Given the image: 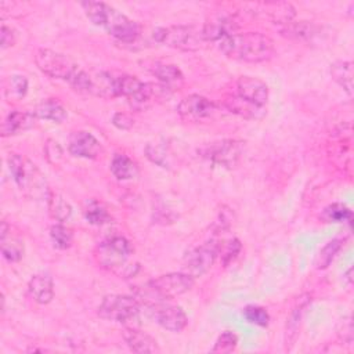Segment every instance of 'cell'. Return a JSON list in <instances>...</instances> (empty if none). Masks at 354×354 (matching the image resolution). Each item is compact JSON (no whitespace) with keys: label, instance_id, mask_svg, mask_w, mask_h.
<instances>
[{"label":"cell","instance_id":"d4e9b609","mask_svg":"<svg viewBox=\"0 0 354 354\" xmlns=\"http://www.w3.org/2000/svg\"><path fill=\"white\" fill-rule=\"evenodd\" d=\"M111 171L118 180H131L138 174L137 163L124 153H115L111 160Z\"/></svg>","mask_w":354,"mask_h":354},{"label":"cell","instance_id":"d590c367","mask_svg":"<svg viewBox=\"0 0 354 354\" xmlns=\"http://www.w3.org/2000/svg\"><path fill=\"white\" fill-rule=\"evenodd\" d=\"M236 344H238L236 335L230 330H225L217 337V340L212 348V353H231L235 350Z\"/></svg>","mask_w":354,"mask_h":354},{"label":"cell","instance_id":"30bf717a","mask_svg":"<svg viewBox=\"0 0 354 354\" xmlns=\"http://www.w3.org/2000/svg\"><path fill=\"white\" fill-rule=\"evenodd\" d=\"M220 252V245L216 241H207L201 246L188 252L184 257V272L194 279L207 272L214 264Z\"/></svg>","mask_w":354,"mask_h":354},{"label":"cell","instance_id":"ba28073f","mask_svg":"<svg viewBox=\"0 0 354 354\" xmlns=\"http://www.w3.org/2000/svg\"><path fill=\"white\" fill-rule=\"evenodd\" d=\"M243 148H245L243 141L225 138V140H218V141L205 144L198 149V153L214 166L231 169L241 159Z\"/></svg>","mask_w":354,"mask_h":354},{"label":"cell","instance_id":"3957f363","mask_svg":"<svg viewBox=\"0 0 354 354\" xmlns=\"http://www.w3.org/2000/svg\"><path fill=\"white\" fill-rule=\"evenodd\" d=\"M194 285V278L185 272H170L159 275L144 283L141 288L136 289L137 299L140 303H147L149 306L171 300L185 292H188Z\"/></svg>","mask_w":354,"mask_h":354},{"label":"cell","instance_id":"b9f144b4","mask_svg":"<svg viewBox=\"0 0 354 354\" xmlns=\"http://www.w3.org/2000/svg\"><path fill=\"white\" fill-rule=\"evenodd\" d=\"M342 340L347 344L353 343V325H351V319L350 317L343 319V332H339Z\"/></svg>","mask_w":354,"mask_h":354},{"label":"cell","instance_id":"d6986e66","mask_svg":"<svg viewBox=\"0 0 354 354\" xmlns=\"http://www.w3.org/2000/svg\"><path fill=\"white\" fill-rule=\"evenodd\" d=\"M36 119L37 116L33 112L12 111L1 123V136L8 137L26 131L36 124Z\"/></svg>","mask_w":354,"mask_h":354},{"label":"cell","instance_id":"d6a6232c","mask_svg":"<svg viewBox=\"0 0 354 354\" xmlns=\"http://www.w3.org/2000/svg\"><path fill=\"white\" fill-rule=\"evenodd\" d=\"M142 83L144 82H141L136 76H130V75L116 76V97L123 95L130 98L141 88Z\"/></svg>","mask_w":354,"mask_h":354},{"label":"cell","instance_id":"836d02e7","mask_svg":"<svg viewBox=\"0 0 354 354\" xmlns=\"http://www.w3.org/2000/svg\"><path fill=\"white\" fill-rule=\"evenodd\" d=\"M342 248V239H332L329 241L318 253L317 259H315V267L318 270H324L326 268L332 260L335 259L336 253L340 250Z\"/></svg>","mask_w":354,"mask_h":354},{"label":"cell","instance_id":"7c38bea8","mask_svg":"<svg viewBox=\"0 0 354 354\" xmlns=\"http://www.w3.org/2000/svg\"><path fill=\"white\" fill-rule=\"evenodd\" d=\"M151 307H152V314L155 321L162 328L170 332H180L188 324L187 314L180 306L158 303V304H152Z\"/></svg>","mask_w":354,"mask_h":354},{"label":"cell","instance_id":"ffe728a7","mask_svg":"<svg viewBox=\"0 0 354 354\" xmlns=\"http://www.w3.org/2000/svg\"><path fill=\"white\" fill-rule=\"evenodd\" d=\"M256 11L267 17L271 22L278 25H286L292 22L295 17V8L286 1H272V3H259L254 6Z\"/></svg>","mask_w":354,"mask_h":354},{"label":"cell","instance_id":"f1b7e54d","mask_svg":"<svg viewBox=\"0 0 354 354\" xmlns=\"http://www.w3.org/2000/svg\"><path fill=\"white\" fill-rule=\"evenodd\" d=\"M28 91V79L22 75H11L4 84V95L11 101H19Z\"/></svg>","mask_w":354,"mask_h":354},{"label":"cell","instance_id":"7a4b0ae2","mask_svg":"<svg viewBox=\"0 0 354 354\" xmlns=\"http://www.w3.org/2000/svg\"><path fill=\"white\" fill-rule=\"evenodd\" d=\"M217 46L227 57L252 64L267 61L275 53L271 37L260 32H235L221 39Z\"/></svg>","mask_w":354,"mask_h":354},{"label":"cell","instance_id":"9a60e30c","mask_svg":"<svg viewBox=\"0 0 354 354\" xmlns=\"http://www.w3.org/2000/svg\"><path fill=\"white\" fill-rule=\"evenodd\" d=\"M170 93V88L165 87L163 84H155V83H142L141 88L131 95L129 100V104L136 111H144L153 105L156 100H160L166 97Z\"/></svg>","mask_w":354,"mask_h":354},{"label":"cell","instance_id":"ac0fdd59","mask_svg":"<svg viewBox=\"0 0 354 354\" xmlns=\"http://www.w3.org/2000/svg\"><path fill=\"white\" fill-rule=\"evenodd\" d=\"M223 106L227 108L232 113H236L242 118L253 119V120H260L266 115L264 106L254 105V104L243 100L242 97H239L236 94L225 95L223 98Z\"/></svg>","mask_w":354,"mask_h":354},{"label":"cell","instance_id":"e575fe53","mask_svg":"<svg viewBox=\"0 0 354 354\" xmlns=\"http://www.w3.org/2000/svg\"><path fill=\"white\" fill-rule=\"evenodd\" d=\"M245 319L257 326H267L270 322V315L264 307L260 306H246L242 311Z\"/></svg>","mask_w":354,"mask_h":354},{"label":"cell","instance_id":"60d3db41","mask_svg":"<svg viewBox=\"0 0 354 354\" xmlns=\"http://www.w3.org/2000/svg\"><path fill=\"white\" fill-rule=\"evenodd\" d=\"M1 48L4 50V48H7V47H11V46H14V43H15V39H17V33H15V30L12 29V28H10V26H7V25H1Z\"/></svg>","mask_w":354,"mask_h":354},{"label":"cell","instance_id":"83f0119b","mask_svg":"<svg viewBox=\"0 0 354 354\" xmlns=\"http://www.w3.org/2000/svg\"><path fill=\"white\" fill-rule=\"evenodd\" d=\"M83 213H84L86 220L93 225H104V224L111 223V220H112L106 207L101 202L94 201V199L87 201Z\"/></svg>","mask_w":354,"mask_h":354},{"label":"cell","instance_id":"cb8c5ba5","mask_svg":"<svg viewBox=\"0 0 354 354\" xmlns=\"http://www.w3.org/2000/svg\"><path fill=\"white\" fill-rule=\"evenodd\" d=\"M33 113L44 120H50L53 123H61L66 118V109L62 106V104L54 98L43 100L39 102L33 111Z\"/></svg>","mask_w":354,"mask_h":354},{"label":"cell","instance_id":"8992f818","mask_svg":"<svg viewBox=\"0 0 354 354\" xmlns=\"http://www.w3.org/2000/svg\"><path fill=\"white\" fill-rule=\"evenodd\" d=\"M35 62L37 68L48 77L66 80L69 84L82 71L79 65L68 55L50 48H39L35 54Z\"/></svg>","mask_w":354,"mask_h":354},{"label":"cell","instance_id":"44dd1931","mask_svg":"<svg viewBox=\"0 0 354 354\" xmlns=\"http://www.w3.org/2000/svg\"><path fill=\"white\" fill-rule=\"evenodd\" d=\"M28 289L33 300L39 304H47L54 297V282L50 274L40 272L30 278Z\"/></svg>","mask_w":354,"mask_h":354},{"label":"cell","instance_id":"52a82bcc","mask_svg":"<svg viewBox=\"0 0 354 354\" xmlns=\"http://www.w3.org/2000/svg\"><path fill=\"white\" fill-rule=\"evenodd\" d=\"M141 303L134 296L109 295L105 296L98 306V315L104 319L118 324H129L138 318Z\"/></svg>","mask_w":354,"mask_h":354},{"label":"cell","instance_id":"7402d4cb","mask_svg":"<svg viewBox=\"0 0 354 354\" xmlns=\"http://www.w3.org/2000/svg\"><path fill=\"white\" fill-rule=\"evenodd\" d=\"M123 339H124L126 344L129 346V348L134 353H156V351H159L156 340L140 329L126 328L123 332Z\"/></svg>","mask_w":354,"mask_h":354},{"label":"cell","instance_id":"5bb4252c","mask_svg":"<svg viewBox=\"0 0 354 354\" xmlns=\"http://www.w3.org/2000/svg\"><path fill=\"white\" fill-rule=\"evenodd\" d=\"M236 95L254 105L264 106L268 100V87L257 77L241 76L236 80Z\"/></svg>","mask_w":354,"mask_h":354},{"label":"cell","instance_id":"1f68e13d","mask_svg":"<svg viewBox=\"0 0 354 354\" xmlns=\"http://www.w3.org/2000/svg\"><path fill=\"white\" fill-rule=\"evenodd\" d=\"M321 217L326 223H344L351 221L353 212L343 203H332L324 209Z\"/></svg>","mask_w":354,"mask_h":354},{"label":"cell","instance_id":"f546056e","mask_svg":"<svg viewBox=\"0 0 354 354\" xmlns=\"http://www.w3.org/2000/svg\"><path fill=\"white\" fill-rule=\"evenodd\" d=\"M47 199H48V210H50V214L54 220H57L59 223H64L71 217L72 206L69 205V202L64 196L50 192Z\"/></svg>","mask_w":354,"mask_h":354},{"label":"cell","instance_id":"4316f807","mask_svg":"<svg viewBox=\"0 0 354 354\" xmlns=\"http://www.w3.org/2000/svg\"><path fill=\"white\" fill-rule=\"evenodd\" d=\"M281 33L293 39H311L318 33V26L308 22V21H299V22H289L286 25H282Z\"/></svg>","mask_w":354,"mask_h":354},{"label":"cell","instance_id":"4fadbf2b","mask_svg":"<svg viewBox=\"0 0 354 354\" xmlns=\"http://www.w3.org/2000/svg\"><path fill=\"white\" fill-rule=\"evenodd\" d=\"M68 149L73 156L84 159H97L102 153L101 142L88 131H73L68 141Z\"/></svg>","mask_w":354,"mask_h":354},{"label":"cell","instance_id":"9c48e42d","mask_svg":"<svg viewBox=\"0 0 354 354\" xmlns=\"http://www.w3.org/2000/svg\"><path fill=\"white\" fill-rule=\"evenodd\" d=\"M133 253L130 242L123 236H111L98 243L95 257L98 264L105 268L116 270L124 267L127 259Z\"/></svg>","mask_w":354,"mask_h":354},{"label":"cell","instance_id":"6da1fadb","mask_svg":"<svg viewBox=\"0 0 354 354\" xmlns=\"http://www.w3.org/2000/svg\"><path fill=\"white\" fill-rule=\"evenodd\" d=\"M86 17L97 26L106 30L108 35L122 43H134L140 33V25L104 1H82Z\"/></svg>","mask_w":354,"mask_h":354},{"label":"cell","instance_id":"5b68a950","mask_svg":"<svg viewBox=\"0 0 354 354\" xmlns=\"http://www.w3.org/2000/svg\"><path fill=\"white\" fill-rule=\"evenodd\" d=\"M153 40L159 44L183 50L195 51L202 47L205 39L202 36V29L187 25H173L166 28H156L152 33Z\"/></svg>","mask_w":354,"mask_h":354},{"label":"cell","instance_id":"f35d334b","mask_svg":"<svg viewBox=\"0 0 354 354\" xmlns=\"http://www.w3.org/2000/svg\"><path fill=\"white\" fill-rule=\"evenodd\" d=\"M145 152H147V156L148 159H151L153 163L162 166V167H166L167 166V162H166V155H165V151L162 147H158V145H148L145 148Z\"/></svg>","mask_w":354,"mask_h":354},{"label":"cell","instance_id":"4dcf8cb0","mask_svg":"<svg viewBox=\"0 0 354 354\" xmlns=\"http://www.w3.org/2000/svg\"><path fill=\"white\" fill-rule=\"evenodd\" d=\"M50 238H51V242H53L54 248H57L59 250H65V249H69L72 246L73 232H72L71 228L58 223V224L51 225Z\"/></svg>","mask_w":354,"mask_h":354},{"label":"cell","instance_id":"484cf974","mask_svg":"<svg viewBox=\"0 0 354 354\" xmlns=\"http://www.w3.org/2000/svg\"><path fill=\"white\" fill-rule=\"evenodd\" d=\"M332 79L351 95L353 93V65L348 61H336L330 65Z\"/></svg>","mask_w":354,"mask_h":354},{"label":"cell","instance_id":"74e56055","mask_svg":"<svg viewBox=\"0 0 354 354\" xmlns=\"http://www.w3.org/2000/svg\"><path fill=\"white\" fill-rule=\"evenodd\" d=\"M303 308H304V306L300 304L299 307H296V308L292 311V314H290V317H289V319H288V324H286V342L289 340V336H290V335H296V332H297V329H299V324H300V318H301Z\"/></svg>","mask_w":354,"mask_h":354},{"label":"cell","instance_id":"8d00e7d4","mask_svg":"<svg viewBox=\"0 0 354 354\" xmlns=\"http://www.w3.org/2000/svg\"><path fill=\"white\" fill-rule=\"evenodd\" d=\"M241 248H242V245H241L239 239L234 238V239L228 241V243H227V246H225V250L221 253V254H223V256H221V257H223V264H224V266H228L230 263H232V261L236 259V256L239 254Z\"/></svg>","mask_w":354,"mask_h":354},{"label":"cell","instance_id":"ab89813d","mask_svg":"<svg viewBox=\"0 0 354 354\" xmlns=\"http://www.w3.org/2000/svg\"><path fill=\"white\" fill-rule=\"evenodd\" d=\"M112 123H113V126H116L120 130H129L130 127H133L134 120L130 115H127L124 112H118L113 115Z\"/></svg>","mask_w":354,"mask_h":354},{"label":"cell","instance_id":"7bdbcfd3","mask_svg":"<svg viewBox=\"0 0 354 354\" xmlns=\"http://www.w3.org/2000/svg\"><path fill=\"white\" fill-rule=\"evenodd\" d=\"M351 272H353V268L350 267V268L347 270V272L344 274V278L347 279V283H351V281H353V278H351Z\"/></svg>","mask_w":354,"mask_h":354},{"label":"cell","instance_id":"e0dca14e","mask_svg":"<svg viewBox=\"0 0 354 354\" xmlns=\"http://www.w3.org/2000/svg\"><path fill=\"white\" fill-rule=\"evenodd\" d=\"M201 29H202V36H203L205 41L218 43L221 39L235 33L238 29V25L230 17L217 15V17L209 19L207 22H205V25Z\"/></svg>","mask_w":354,"mask_h":354},{"label":"cell","instance_id":"2e32d148","mask_svg":"<svg viewBox=\"0 0 354 354\" xmlns=\"http://www.w3.org/2000/svg\"><path fill=\"white\" fill-rule=\"evenodd\" d=\"M0 248H1L3 257L11 263L19 261L24 256V250H25L24 241L17 232H12L11 225L7 221L1 223Z\"/></svg>","mask_w":354,"mask_h":354},{"label":"cell","instance_id":"277c9868","mask_svg":"<svg viewBox=\"0 0 354 354\" xmlns=\"http://www.w3.org/2000/svg\"><path fill=\"white\" fill-rule=\"evenodd\" d=\"M8 169L14 183L25 196L36 201L48 198L50 191L46 176L28 158L19 153H10Z\"/></svg>","mask_w":354,"mask_h":354},{"label":"cell","instance_id":"8fae6325","mask_svg":"<svg viewBox=\"0 0 354 354\" xmlns=\"http://www.w3.org/2000/svg\"><path fill=\"white\" fill-rule=\"evenodd\" d=\"M216 111L214 104L199 94H191L184 97L177 105V112L181 119L188 122H199L210 118Z\"/></svg>","mask_w":354,"mask_h":354},{"label":"cell","instance_id":"603a6c76","mask_svg":"<svg viewBox=\"0 0 354 354\" xmlns=\"http://www.w3.org/2000/svg\"><path fill=\"white\" fill-rule=\"evenodd\" d=\"M152 75L160 82L167 88H174L176 86H180L184 80V76L181 71L171 64H165V62H155L151 66Z\"/></svg>","mask_w":354,"mask_h":354}]
</instances>
